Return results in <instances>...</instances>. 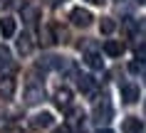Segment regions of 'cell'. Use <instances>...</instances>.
I'll list each match as a JSON object with an SVG mask.
<instances>
[{
	"label": "cell",
	"instance_id": "cell-9",
	"mask_svg": "<svg viewBox=\"0 0 146 133\" xmlns=\"http://www.w3.org/2000/svg\"><path fill=\"white\" fill-rule=\"evenodd\" d=\"M23 17L27 25H37L40 20V8L35 5V3H27V5H23Z\"/></svg>",
	"mask_w": 146,
	"mask_h": 133
},
{
	"label": "cell",
	"instance_id": "cell-14",
	"mask_svg": "<svg viewBox=\"0 0 146 133\" xmlns=\"http://www.w3.org/2000/svg\"><path fill=\"white\" fill-rule=\"evenodd\" d=\"M64 62H62V57H42L40 59V69H62Z\"/></svg>",
	"mask_w": 146,
	"mask_h": 133
},
{
	"label": "cell",
	"instance_id": "cell-10",
	"mask_svg": "<svg viewBox=\"0 0 146 133\" xmlns=\"http://www.w3.org/2000/svg\"><path fill=\"white\" fill-rule=\"evenodd\" d=\"M54 104H57L60 109H67L69 104H72V91H69L67 86H60V89L54 91Z\"/></svg>",
	"mask_w": 146,
	"mask_h": 133
},
{
	"label": "cell",
	"instance_id": "cell-16",
	"mask_svg": "<svg viewBox=\"0 0 146 133\" xmlns=\"http://www.w3.org/2000/svg\"><path fill=\"white\" fill-rule=\"evenodd\" d=\"M40 42H42V45H45V47H50V45H54V42H57V39H54V30L52 27H42V30H40Z\"/></svg>",
	"mask_w": 146,
	"mask_h": 133
},
{
	"label": "cell",
	"instance_id": "cell-3",
	"mask_svg": "<svg viewBox=\"0 0 146 133\" xmlns=\"http://www.w3.org/2000/svg\"><path fill=\"white\" fill-rule=\"evenodd\" d=\"M111 116H114L111 104H109L107 99H102V101L94 106V121H97V123H109V121H111Z\"/></svg>",
	"mask_w": 146,
	"mask_h": 133
},
{
	"label": "cell",
	"instance_id": "cell-8",
	"mask_svg": "<svg viewBox=\"0 0 146 133\" xmlns=\"http://www.w3.org/2000/svg\"><path fill=\"white\" fill-rule=\"evenodd\" d=\"M121 131L124 133H144V123H141V118L136 116H126L121 123Z\"/></svg>",
	"mask_w": 146,
	"mask_h": 133
},
{
	"label": "cell",
	"instance_id": "cell-15",
	"mask_svg": "<svg viewBox=\"0 0 146 133\" xmlns=\"http://www.w3.org/2000/svg\"><path fill=\"white\" fill-rule=\"evenodd\" d=\"M5 67H13V54H10L8 45H0V69Z\"/></svg>",
	"mask_w": 146,
	"mask_h": 133
},
{
	"label": "cell",
	"instance_id": "cell-4",
	"mask_svg": "<svg viewBox=\"0 0 146 133\" xmlns=\"http://www.w3.org/2000/svg\"><path fill=\"white\" fill-rule=\"evenodd\" d=\"M32 49H35V37H32L30 32H23L17 37V52L23 57H27V54H32Z\"/></svg>",
	"mask_w": 146,
	"mask_h": 133
},
{
	"label": "cell",
	"instance_id": "cell-22",
	"mask_svg": "<svg viewBox=\"0 0 146 133\" xmlns=\"http://www.w3.org/2000/svg\"><path fill=\"white\" fill-rule=\"evenodd\" d=\"M87 3H92V5H102L104 0H87Z\"/></svg>",
	"mask_w": 146,
	"mask_h": 133
},
{
	"label": "cell",
	"instance_id": "cell-12",
	"mask_svg": "<svg viewBox=\"0 0 146 133\" xmlns=\"http://www.w3.org/2000/svg\"><path fill=\"white\" fill-rule=\"evenodd\" d=\"M77 81H79V91H82V94H87V96L97 94V84H94L92 77H77Z\"/></svg>",
	"mask_w": 146,
	"mask_h": 133
},
{
	"label": "cell",
	"instance_id": "cell-1",
	"mask_svg": "<svg viewBox=\"0 0 146 133\" xmlns=\"http://www.w3.org/2000/svg\"><path fill=\"white\" fill-rule=\"evenodd\" d=\"M23 101L27 104V106H37V104L45 101V89H42V84H40L37 79H32V81H27V84H25Z\"/></svg>",
	"mask_w": 146,
	"mask_h": 133
},
{
	"label": "cell",
	"instance_id": "cell-19",
	"mask_svg": "<svg viewBox=\"0 0 146 133\" xmlns=\"http://www.w3.org/2000/svg\"><path fill=\"white\" fill-rule=\"evenodd\" d=\"M141 62H144V59H141ZM141 62H131V64H129V71H131V74H139V71H144V64H141Z\"/></svg>",
	"mask_w": 146,
	"mask_h": 133
},
{
	"label": "cell",
	"instance_id": "cell-21",
	"mask_svg": "<svg viewBox=\"0 0 146 133\" xmlns=\"http://www.w3.org/2000/svg\"><path fill=\"white\" fill-rule=\"evenodd\" d=\"M52 133H72V128H69V126L64 123V126H57V128H54Z\"/></svg>",
	"mask_w": 146,
	"mask_h": 133
},
{
	"label": "cell",
	"instance_id": "cell-7",
	"mask_svg": "<svg viewBox=\"0 0 146 133\" xmlns=\"http://www.w3.org/2000/svg\"><path fill=\"white\" fill-rule=\"evenodd\" d=\"M121 96H124V101H126V104H136L139 99H141V89H139L134 81H129V84L121 86Z\"/></svg>",
	"mask_w": 146,
	"mask_h": 133
},
{
	"label": "cell",
	"instance_id": "cell-23",
	"mask_svg": "<svg viewBox=\"0 0 146 133\" xmlns=\"http://www.w3.org/2000/svg\"><path fill=\"white\" fill-rule=\"evenodd\" d=\"M97 133H114V131H109V128H99Z\"/></svg>",
	"mask_w": 146,
	"mask_h": 133
},
{
	"label": "cell",
	"instance_id": "cell-24",
	"mask_svg": "<svg viewBox=\"0 0 146 133\" xmlns=\"http://www.w3.org/2000/svg\"><path fill=\"white\" fill-rule=\"evenodd\" d=\"M136 3H146V0H136Z\"/></svg>",
	"mask_w": 146,
	"mask_h": 133
},
{
	"label": "cell",
	"instance_id": "cell-6",
	"mask_svg": "<svg viewBox=\"0 0 146 133\" xmlns=\"http://www.w3.org/2000/svg\"><path fill=\"white\" fill-rule=\"evenodd\" d=\"M15 96V79L13 77H3L0 79V99L3 101H10Z\"/></svg>",
	"mask_w": 146,
	"mask_h": 133
},
{
	"label": "cell",
	"instance_id": "cell-17",
	"mask_svg": "<svg viewBox=\"0 0 146 133\" xmlns=\"http://www.w3.org/2000/svg\"><path fill=\"white\" fill-rule=\"evenodd\" d=\"M84 62L89 64L92 69H102V67H104V62H102V54H97V52H87Z\"/></svg>",
	"mask_w": 146,
	"mask_h": 133
},
{
	"label": "cell",
	"instance_id": "cell-2",
	"mask_svg": "<svg viewBox=\"0 0 146 133\" xmlns=\"http://www.w3.org/2000/svg\"><path fill=\"white\" fill-rule=\"evenodd\" d=\"M92 20H94V15L87 8H72L69 10V22L74 25V27H89Z\"/></svg>",
	"mask_w": 146,
	"mask_h": 133
},
{
	"label": "cell",
	"instance_id": "cell-11",
	"mask_svg": "<svg viewBox=\"0 0 146 133\" xmlns=\"http://www.w3.org/2000/svg\"><path fill=\"white\" fill-rule=\"evenodd\" d=\"M15 30H17V25H15V17L5 15L3 20H0V35H3V37H13V35H15Z\"/></svg>",
	"mask_w": 146,
	"mask_h": 133
},
{
	"label": "cell",
	"instance_id": "cell-5",
	"mask_svg": "<svg viewBox=\"0 0 146 133\" xmlns=\"http://www.w3.org/2000/svg\"><path fill=\"white\" fill-rule=\"evenodd\" d=\"M52 123H54V116L50 113V111H40V113H35V116L30 118L32 128H50Z\"/></svg>",
	"mask_w": 146,
	"mask_h": 133
},
{
	"label": "cell",
	"instance_id": "cell-13",
	"mask_svg": "<svg viewBox=\"0 0 146 133\" xmlns=\"http://www.w3.org/2000/svg\"><path fill=\"white\" fill-rule=\"evenodd\" d=\"M104 52H107L109 57H121L124 54V42H119V39H107Z\"/></svg>",
	"mask_w": 146,
	"mask_h": 133
},
{
	"label": "cell",
	"instance_id": "cell-20",
	"mask_svg": "<svg viewBox=\"0 0 146 133\" xmlns=\"http://www.w3.org/2000/svg\"><path fill=\"white\" fill-rule=\"evenodd\" d=\"M136 57H139V59H144V62H146V42H141V45H139V47H136Z\"/></svg>",
	"mask_w": 146,
	"mask_h": 133
},
{
	"label": "cell",
	"instance_id": "cell-18",
	"mask_svg": "<svg viewBox=\"0 0 146 133\" xmlns=\"http://www.w3.org/2000/svg\"><path fill=\"white\" fill-rule=\"evenodd\" d=\"M99 30L104 32V35H111V32L116 30V22L111 20V17H104V20H102V25H99Z\"/></svg>",
	"mask_w": 146,
	"mask_h": 133
}]
</instances>
